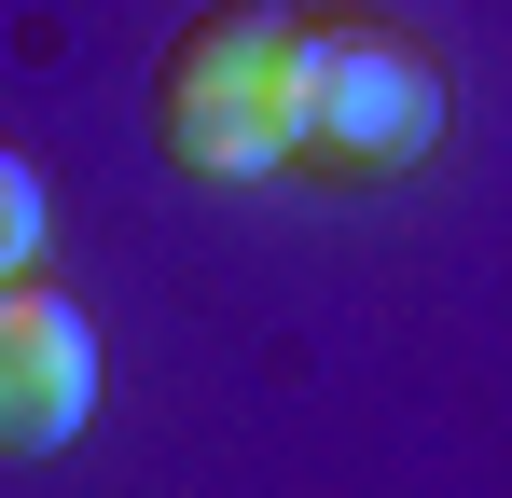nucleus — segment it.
<instances>
[{
  "label": "nucleus",
  "mask_w": 512,
  "mask_h": 498,
  "mask_svg": "<svg viewBox=\"0 0 512 498\" xmlns=\"http://www.w3.org/2000/svg\"><path fill=\"white\" fill-rule=\"evenodd\" d=\"M42 222H56V194H42V166L0 139V277H28L42 263Z\"/></svg>",
  "instance_id": "nucleus-4"
},
{
  "label": "nucleus",
  "mask_w": 512,
  "mask_h": 498,
  "mask_svg": "<svg viewBox=\"0 0 512 498\" xmlns=\"http://www.w3.org/2000/svg\"><path fill=\"white\" fill-rule=\"evenodd\" d=\"M0 291H14V277H0Z\"/></svg>",
  "instance_id": "nucleus-5"
},
{
  "label": "nucleus",
  "mask_w": 512,
  "mask_h": 498,
  "mask_svg": "<svg viewBox=\"0 0 512 498\" xmlns=\"http://www.w3.org/2000/svg\"><path fill=\"white\" fill-rule=\"evenodd\" d=\"M153 139L180 180H277L305 153V14H263V0L194 14L153 70Z\"/></svg>",
  "instance_id": "nucleus-1"
},
{
  "label": "nucleus",
  "mask_w": 512,
  "mask_h": 498,
  "mask_svg": "<svg viewBox=\"0 0 512 498\" xmlns=\"http://www.w3.org/2000/svg\"><path fill=\"white\" fill-rule=\"evenodd\" d=\"M97 415V332L70 291H42V277H14L0 291V457H56V443H84Z\"/></svg>",
  "instance_id": "nucleus-3"
},
{
  "label": "nucleus",
  "mask_w": 512,
  "mask_h": 498,
  "mask_svg": "<svg viewBox=\"0 0 512 498\" xmlns=\"http://www.w3.org/2000/svg\"><path fill=\"white\" fill-rule=\"evenodd\" d=\"M443 139V70L374 14H305V166L388 180Z\"/></svg>",
  "instance_id": "nucleus-2"
}]
</instances>
